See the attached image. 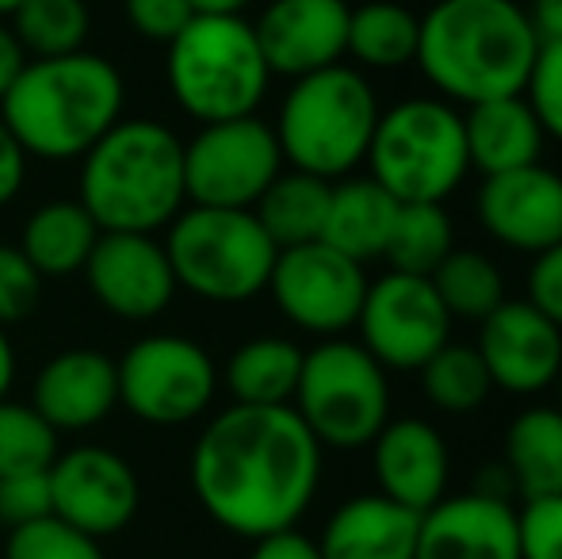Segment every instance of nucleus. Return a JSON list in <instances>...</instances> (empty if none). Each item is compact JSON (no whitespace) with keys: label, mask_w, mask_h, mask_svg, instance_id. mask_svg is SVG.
I'll use <instances>...</instances> for the list:
<instances>
[{"label":"nucleus","mask_w":562,"mask_h":559,"mask_svg":"<svg viewBox=\"0 0 562 559\" xmlns=\"http://www.w3.org/2000/svg\"><path fill=\"white\" fill-rule=\"evenodd\" d=\"M322 483V445L295 406L234 403L192 448V487L211 522L245 540L295 529Z\"/></svg>","instance_id":"nucleus-1"},{"label":"nucleus","mask_w":562,"mask_h":559,"mask_svg":"<svg viewBox=\"0 0 562 559\" xmlns=\"http://www.w3.org/2000/svg\"><path fill=\"white\" fill-rule=\"evenodd\" d=\"M540 35L517 0H437L422 15L417 66L451 104L525 97Z\"/></svg>","instance_id":"nucleus-2"},{"label":"nucleus","mask_w":562,"mask_h":559,"mask_svg":"<svg viewBox=\"0 0 562 559\" xmlns=\"http://www.w3.org/2000/svg\"><path fill=\"white\" fill-rule=\"evenodd\" d=\"M123 77L100 54L27 58L0 100V120L20 138L27 157L69 161L89 154L123 120Z\"/></svg>","instance_id":"nucleus-3"},{"label":"nucleus","mask_w":562,"mask_h":559,"mask_svg":"<svg viewBox=\"0 0 562 559\" xmlns=\"http://www.w3.org/2000/svg\"><path fill=\"white\" fill-rule=\"evenodd\" d=\"M100 231L157 234L188 208L184 142L154 120H119L81 157V195Z\"/></svg>","instance_id":"nucleus-4"},{"label":"nucleus","mask_w":562,"mask_h":559,"mask_svg":"<svg viewBox=\"0 0 562 559\" xmlns=\"http://www.w3.org/2000/svg\"><path fill=\"white\" fill-rule=\"evenodd\" d=\"M375 123V89L360 69L337 62L291 81L272 131L291 169L314 172L322 180H345L368 157Z\"/></svg>","instance_id":"nucleus-5"},{"label":"nucleus","mask_w":562,"mask_h":559,"mask_svg":"<svg viewBox=\"0 0 562 559\" xmlns=\"http://www.w3.org/2000/svg\"><path fill=\"white\" fill-rule=\"evenodd\" d=\"M169 92L195 123L257 115L272 81L257 31L245 15H192L169 46Z\"/></svg>","instance_id":"nucleus-6"},{"label":"nucleus","mask_w":562,"mask_h":559,"mask_svg":"<svg viewBox=\"0 0 562 559\" xmlns=\"http://www.w3.org/2000/svg\"><path fill=\"white\" fill-rule=\"evenodd\" d=\"M363 161L398 203H445L471 172L463 115L437 97L402 100L379 112Z\"/></svg>","instance_id":"nucleus-7"},{"label":"nucleus","mask_w":562,"mask_h":559,"mask_svg":"<svg viewBox=\"0 0 562 559\" xmlns=\"http://www.w3.org/2000/svg\"><path fill=\"white\" fill-rule=\"evenodd\" d=\"M165 231L177 288H188L207 303H245L268 291L280 249L252 211L188 203Z\"/></svg>","instance_id":"nucleus-8"},{"label":"nucleus","mask_w":562,"mask_h":559,"mask_svg":"<svg viewBox=\"0 0 562 559\" xmlns=\"http://www.w3.org/2000/svg\"><path fill=\"white\" fill-rule=\"evenodd\" d=\"M291 406L322 448H368L391 422L386 368L360 342L326 337L303 353Z\"/></svg>","instance_id":"nucleus-9"},{"label":"nucleus","mask_w":562,"mask_h":559,"mask_svg":"<svg viewBox=\"0 0 562 559\" xmlns=\"http://www.w3.org/2000/svg\"><path fill=\"white\" fill-rule=\"evenodd\" d=\"M119 403L149 425L195 422L218 391V368L200 342L149 334L115 360Z\"/></svg>","instance_id":"nucleus-10"},{"label":"nucleus","mask_w":562,"mask_h":559,"mask_svg":"<svg viewBox=\"0 0 562 559\" xmlns=\"http://www.w3.org/2000/svg\"><path fill=\"white\" fill-rule=\"evenodd\" d=\"M283 172L276 131L257 115L203 123L184 142V188L188 203L200 208L252 211L265 188Z\"/></svg>","instance_id":"nucleus-11"},{"label":"nucleus","mask_w":562,"mask_h":559,"mask_svg":"<svg viewBox=\"0 0 562 559\" xmlns=\"http://www.w3.org/2000/svg\"><path fill=\"white\" fill-rule=\"evenodd\" d=\"M268 291L291 326L314 337H340L360 318L368 277L360 261L337 254L334 246L306 242L276 254Z\"/></svg>","instance_id":"nucleus-12"},{"label":"nucleus","mask_w":562,"mask_h":559,"mask_svg":"<svg viewBox=\"0 0 562 559\" xmlns=\"http://www.w3.org/2000/svg\"><path fill=\"white\" fill-rule=\"evenodd\" d=\"M360 345L394 372H417L437 349L451 342V314L429 277L386 272L368 283L360 306Z\"/></svg>","instance_id":"nucleus-13"},{"label":"nucleus","mask_w":562,"mask_h":559,"mask_svg":"<svg viewBox=\"0 0 562 559\" xmlns=\"http://www.w3.org/2000/svg\"><path fill=\"white\" fill-rule=\"evenodd\" d=\"M54 517L104 540L123 533L138 514V476L119 452L104 445H77L58 452L46 468Z\"/></svg>","instance_id":"nucleus-14"},{"label":"nucleus","mask_w":562,"mask_h":559,"mask_svg":"<svg viewBox=\"0 0 562 559\" xmlns=\"http://www.w3.org/2000/svg\"><path fill=\"white\" fill-rule=\"evenodd\" d=\"M81 272L97 303L126 322L157 318L177 295L165 242H157L154 234L100 231Z\"/></svg>","instance_id":"nucleus-15"},{"label":"nucleus","mask_w":562,"mask_h":559,"mask_svg":"<svg viewBox=\"0 0 562 559\" xmlns=\"http://www.w3.org/2000/svg\"><path fill=\"white\" fill-rule=\"evenodd\" d=\"M479 357L490 383L509 395H540L562 372V329L528 299H505L479 322Z\"/></svg>","instance_id":"nucleus-16"},{"label":"nucleus","mask_w":562,"mask_h":559,"mask_svg":"<svg viewBox=\"0 0 562 559\" xmlns=\"http://www.w3.org/2000/svg\"><path fill=\"white\" fill-rule=\"evenodd\" d=\"M474 211L490 238L536 257L562 242V177L540 161L494 172L482 180Z\"/></svg>","instance_id":"nucleus-17"},{"label":"nucleus","mask_w":562,"mask_h":559,"mask_svg":"<svg viewBox=\"0 0 562 559\" xmlns=\"http://www.w3.org/2000/svg\"><path fill=\"white\" fill-rule=\"evenodd\" d=\"M348 15V0H272L252 31L268 69L295 81L345 58Z\"/></svg>","instance_id":"nucleus-18"},{"label":"nucleus","mask_w":562,"mask_h":559,"mask_svg":"<svg viewBox=\"0 0 562 559\" xmlns=\"http://www.w3.org/2000/svg\"><path fill=\"white\" fill-rule=\"evenodd\" d=\"M414 559H520L517 510L490 491L445 494L422 514Z\"/></svg>","instance_id":"nucleus-19"},{"label":"nucleus","mask_w":562,"mask_h":559,"mask_svg":"<svg viewBox=\"0 0 562 559\" xmlns=\"http://www.w3.org/2000/svg\"><path fill=\"white\" fill-rule=\"evenodd\" d=\"M371 471L379 494L414 514H425L448 494V440L425 418H394L371 440Z\"/></svg>","instance_id":"nucleus-20"},{"label":"nucleus","mask_w":562,"mask_h":559,"mask_svg":"<svg viewBox=\"0 0 562 559\" xmlns=\"http://www.w3.org/2000/svg\"><path fill=\"white\" fill-rule=\"evenodd\" d=\"M31 406L54 425V433L92 429L119 406L115 360L97 349H66L35 376Z\"/></svg>","instance_id":"nucleus-21"},{"label":"nucleus","mask_w":562,"mask_h":559,"mask_svg":"<svg viewBox=\"0 0 562 559\" xmlns=\"http://www.w3.org/2000/svg\"><path fill=\"white\" fill-rule=\"evenodd\" d=\"M422 514L386 494H356L340 502L318 537L322 559H414Z\"/></svg>","instance_id":"nucleus-22"},{"label":"nucleus","mask_w":562,"mask_h":559,"mask_svg":"<svg viewBox=\"0 0 562 559\" xmlns=\"http://www.w3.org/2000/svg\"><path fill=\"white\" fill-rule=\"evenodd\" d=\"M463 135L471 169H479L482 177L536 165L543 154V138H548L525 97H497L471 104L463 115Z\"/></svg>","instance_id":"nucleus-23"},{"label":"nucleus","mask_w":562,"mask_h":559,"mask_svg":"<svg viewBox=\"0 0 562 559\" xmlns=\"http://www.w3.org/2000/svg\"><path fill=\"white\" fill-rule=\"evenodd\" d=\"M398 208L402 203L371 177L337 180L334 192H329L322 242L360 265L375 261V257L386 254V242H391Z\"/></svg>","instance_id":"nucleus-24"},{"label":"nucleus","mask_w":562,"mask_h":559,"mask_svg":"<svg viewBox=\"0 0 562 559\" xmlns=\"http://www.w3.org/2000/svg\"><path fill=\"white\" fill-rule=\"evenodd\" d=\"M505 476L525 502L562 494V411L528 406L505 429Z\"/></svg>","instance_id":"nucleus-25"},{"label":"nucleus","mask_w":562,"mask_h":559,"mask_svg":"<svg viewBox=\"0 0 562 559\" xmlns=\"http://www.w3.org/2000/svg\"><path fill=\"white\" fill-rule=\"evenodd\" d=\"M97 238L100 226L81 200H54L27 215L20 249L35 265L38 277H69V272L85 269Z\"/></svg>","instance_id":"nucleus-26"},{"label":"nucleus","mask_w":562,"mask_h":559,"mask_svg":"<svg viewBox=\"0 0 562 559\" xmlns=\"http://www.w3.org/2000/svg\"><path fill=\"white\" fill-rule=\"evenodd\" d=\"M303 372V349L288 337H252L229 353L223 383L234 403L291 406Z\"/></svg>","instance_id":"nucleus-27"},{"label":"nucleus","mask_w":562,"mask_h":559,"mask_svg":"<svg viewBox=\"0 0 562 559\" xmlns=\"http://www.w3.org/2000/svg\"><path fill=\"white\" fill-rule=\"evenodd\" d=\"M329 192H334V180L291 169V172H280V177L265 188V195L257 200L252 215L260 219V226H265V234L276 242V249L322 242Z\"/></svg>","instance_id":"nucleus-28"},{"label":"nucleus","mask_w":562,"mask_h":559,"mask_svg":"<svg viewBox=\"0 0 562 559\" xmlns=\"http://www.w3.org/2000/svg\"><path fill=\"white\" fill-rule=\"evenodd\" d=\"M422 20L398 0H368L348 15V51L368 69H402L417 58Z\"/></svg>","instance_id":"nucleus-29"},{"label":"nucleus","mask_w":562,"mask_h":559,"mask_svg":"<svg viewBox=\"0 0 562 559\" xmlns=\"http://www.w3.org/2000/svg\"><path fill=\"white\" fill-rule=\"evenodd\" d=\"M8 20L27 58H61L85 51L92 27L85 0H20Z\"/></svg>","instance_id":"nucleus-30"},{"label":"nucleus","mask_w":562,"mask_h":559,"mask_svg":"<svg viewBox=\"0 0 562 559\" xmlns=\"http://www.w3.org/2000/svg\"><path fill=\"white\" fill-rule=\"evenodd\" d=\"M451 249H456V226L445 203H402L383 257L394 272L432 277Z\"/></svg>","instance_id":"nucleus-31"},{"label":"nucleus","mask_w":562,"mask_h":559,"mask_svg":"<svg viewBox=\"0 0 562 559\" xmlns=\"http://www.w3.org/2000/svg\"><path fill=\"white\" fill-rule=\"evenodd\" d=\"M429 280L451 318L482 322L505 303L502 269L486 254H479V249H451Z\"/></svg>","instance_id":"nucleus-32"},{"label":"nucleus","mask_w":562,"mask_h":559,"mask_svg":"<svg viewBox=\"0 0 562 559\" xmlns=\"http://www.w3.org/2000/svg\"><path fill=\"white\" fill-rule=\"evenodd\" d=\"M422 388L425 399H429L437 411L445 414H471L479 411L490 399L494 383H490V372L482 365L479 349L474 345H445L437 349L422 368Z\"/></svg>","instance_id":"nucleus-33"},{"label":"nucleus","mask_w":562,"mask_h":559,"mask_svg":"<svg viewBox=\"0 0 562 559\" xmlns=\"http://www.w3.org/2000/svg\"><path fill=\"white\" fill-rule=\"evenodd\" d=\"M58 456V433L31 403L0 399V476L46 471Z\"/></svg>","instance_id":"nucleus-34"},{"label":"nucleus","mask_w":562,"mask_h":559,"mask_svg":"<svg viewBox=\"0 0 562 559\" xmlns=\"http://www.w3.org/2000/svg\"><path fill=\"white\" fill-rule=\"evenodd\" d=\"M4 559H104V552H100L97 537L74 529L61 517L46 514L8 529Z\"/></svg>","instance_id":"nucleus-35"},{"label":"nucleus","mask_w":562,"mask_h":559,"mask_svg":"<svg viewBox=\"0 0 562 559\" xmlns=\"http://www.w3.org/2000/svg\"><path fill=\"white\" fill-rule=\"evenodd\" d=\"M38 295H43V277L35 265L23 257L20 246L0 242V326L27 318L38 306Z\"/></svg>","instance_id":"nucleus-36"},{"label":"nucleus","mask_w":562,"mask_h":559,"mask_svg":"<svg viewBox=\"0 0 562 559\" xmlns=\"http://www.w3.org/2000/svg\"><path fill=\"white\" fill-rule=\"evenodd\" d=\"M525 100L532 104L543 135L562 142V43H540Z\"/></svg>","instance_id":"nucleus-37"},{"label":"nucleus","mask_w":562,"mask_h":559,"mask_svg":"<svg viewBox=\"0 0 562 559\" xmlns=\"http://www.w3.org/2000/svg\"><path fill=\"white\" fill-rule=\"evenodd\" d=\"M520 559H562V494L532 499L517 510Z\"/></svg>","instance_id":"nucleus-38"},{"label":"nucleus","mask_w":562,"mask_h":559,"mask_svg":"<svg viewBox=\"0 0 562 559\" xmlns=\"http://www.w3.org/2000/svg\"><path fill=\"white\" fill-rule=\"evenodd\" d=\"M50 510V479L46 471H23V476H0V525L15 529Z\"/></svg>","instance_id":"nucleus-39"},{"label":"nucleus","mask_w":562,"mask_h":559,"mask_svg":"<svg viewBox=\"0 0 562 559\" xmlns=\"http://www.w3.org/2000/svg\"><path fill=\"white\" fill-rule=\"evenodd\" d=\"M123 8L131 27L146 43H161V46H169L195 15L192 0H123Z\"/></svg>","instance_id":"nucleus-40"},{"label":"nucleus","mask_w":562,"mask_h":559,"mask_svg":"<svg viewBox=\"0 0 562 559\" xmlns=\"http://www.w3.org/2000/svg\"><path fill=\"white\" fill-rule=\"evenodd\" d=\"M528 303L540 306L562 329V242L536 254L532 269H528Z\"/></svg>","instance_id":"nucleus-41"},{"label":"nucleus","mask_w":562,"mask_h":559,"mask_svg":"<svg viewBox=\"0 0 562 559\" xmlns=\"http://www.w3.org/2000/svg\"><path fill=\"white\" fill-rule=\"evenodd\" d=\"M23 177H27V149L8 131V123L0 120V208L20 195Z\"/></svg>","instance_id":"nucleus-42"},{"label":"nucleus","mask_w":562,"mask_h":559,"mask_svg":"<svg viewBox=\"0 0 562 559\" xmlns=\"http://www.w3.org/2000/svg\"><path fill=\"white\" fill-rule=\"evenodd\" d=\"M249 559H322L318 540H311L299 529H283V533H268V537L252 540V556Z\"/></svg>","instance_id":"nucleus-43"},{"label":"nucleus","mask_w":562,"mask_h":559,"mask_svg":"<svg viewBox=\"0 0 562 559\" xmlns=\"http://www.w3.org/2000/svg\"><path fill=\"white\" fill-rule=\"evenodd\" d=\"M23 66H27V54H23L20 38L12 35V27L0 20V100L15 85V77L23 74Z\"/></svg>","instance_id":"nucleus-44"},{"label":"nucleus","mask_w":562,"mask_h":559,"mask_svg":"<svg viewBox=\"0 0 562 559\" xmlns=\"http://www.w3.org/2000/svg\"><path fill=\"white\" fill-rule=\"evenodd\" d=\"M528 20H532L540 43H562V0H532Z\"/></svg>","instance_id":"nucleus-45"},{"label":"nucleus","mask_w":562,"mask_h":559,"mask_svg":"<svg viewBox=\"0 0 562 559\" xmlns=\"http://www.w3.org/2000/svg\"><path fill=\"white\" fill-rule=\"evenodd\" d=\"M15 380V353L8 342V326H0V399H8V388Z\"/></svg>","instance_id":"nucleus-46"},{"label":"nucleus","mask_w":562,"mask_h":559,"mask_svg":"<svg viewBox=\"0 0 562 559\" xmlns=\"http://www.w3.org/2000/svg\"><path fill=\"white\" fill-rule=\"evenodd\" d=\"M252 0H192V8L200 15H245Z\"/></svg>","instance_id":"nucleus-47"},{"label":"nucleus","mask_w":562,"mask_h":559,"mask_svg":"<svg viewBox=\"0 0 562 559\" xmlns=\"http://www.w3.org/2000/svg\"><path fill=\"white\" fill-rule=\"evenodd\" d=\"M15 4H20V0H0V20H8V15L15 12Z\"/></svg>","instance_id":"nucleus-48"},{"label":"nucleus","mask_w":562,"mask_h":559,"mask_svg":"<svg viewBox=\"0 0 562 559\" xmlns=\"http://www.w3.org/2000/svg\"><path fill=\"white\" fill-rule=\"evenodd\" d=\"M555 388H559V411H562V372H559V380H555Z\"/></svg>","instance_id":"nucleus-49"}]
</instances>
